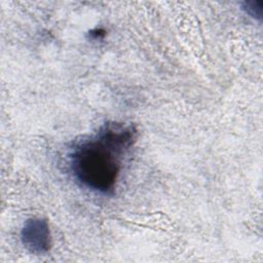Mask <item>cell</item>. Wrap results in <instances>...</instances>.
I'll return each instance as SVG.
<instances>
[{
  "instance_id": "cell-1",
  "label": "cell",
  "mask_w": 263,
  "mask_h": 263,
  "mask_svg": "<svg viewBox=\"0 0 263 263\" xmlns=\"http://www.w3.org/2000/svg\"><path fill=\"white\" fill-rule=\"evenodd\" d=\"M132 124L106 122L89 139L77 143L70 153L74 178L92 191L108 194L117 182L122 155L136 141Z\"/></svg>"
},
{
  "instance_id": "cell-2",
  "label": "cell",
  "mask_w": 263,
  "mask_h": 263,
  "mask_svg": "<svg viewBox=\"0 0 263 263\" xmlns=\"http://www.w3.org/2000/svg\"><path fill=\"white\" fill-rule=\"evenodd\" d=\"M23 246L32 254L47 253L51 247V236L47 222L40 218L28 219L21 231Z\"/></svg>"
},
{
  "instance_id": "cell-3",
  "label": "cell",
  "mask_w": 263,
  "mask_h": 263,
  "mask_svg": "<svg viewBox=\"0 0 263 263\" xmlns=\"http://www.w3.org/2000/svg\"><path fill=\"white\" fill-rule=\"evenodd\" d=\"M243 10L252 17L261 18L262 16V3L259 1H248L243 3Z\"/></svg>"
}]
</instances>
